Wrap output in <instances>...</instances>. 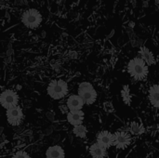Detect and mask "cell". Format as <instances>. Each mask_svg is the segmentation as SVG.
Listing matches in <instances>:
<instances>
[{
    "label": "cell",
    "mask_w": 159,
    "mask_h": 158,
    "mask_svg": "<svg viewBox=\"0 0 159 158\" xmlns=\"http://www.w3.org/2000/svg\"><path fill=\"white\" fill-rule=\"evenodd\" d=\"M129 74L136 80H143L148 75V64L143 58H134L128 64Z\"/></svg>",
    "instance_id": "obj_1"
},
{
    "label": "cell",
    "mask_w": 159,
    "mask_h": 158,
    "mask_svg": "<svg viewBox=\"0 0 159 158\" xmlns=\"http://www.w3.org/2000/svg\"><path fill=\"white\" fill-rule=\"evenodd\" d=\"M68 93V85L61 79L53 80L48 87V94L53 100H61Z\"/></svg>",
    "instance_id": "obj_2"
},
{
    "label": "cell",
    "mask_w": 159,
    "mask_h": 158,
    "mask_svg": "<svg viewBox=\"0 0 159 158\" xmlns=\"http://www.w3.org/2000/svg\"><path fill=\"white\" fill-rule=\"evenodd\" d=\"M21 22L30 29L37 28L42 22V15L35 8L25 10L21 15Z\"/></svg>",
    "instance_id": "obj_3"
},
{
    "label": "cell",
    "mask_w": 159,
    "mask_h": 158,
    "mask_svg": "<svg viewBox=\"0 0 159 158\" xmlns=\"http://www.w3.org/2000/svg\"><path fill=\"white\" fill-rule=\"evenodd\" d=\"M78 95L88 105L93 104L97 99V92L93 86L89 82H83L78 86Z\"/></svg>",
    "instance_id": "obj_4"
},
{
    "label": "cell",
    "mask_w": 159,
    "mask_h": 158,
    "mask_svg": "<svg viewBox=\"0 0 159 158\" xmlns=\"http://www.w3.org/2000/svg\"><path fill=\"white\" fill-rule=\"evenodd\" d=\"M0 102L5 109H9L13 106L18 105L19 96L15 91L11 89L5 90L0 95Z\"/></svg>",
    "instance_id": "obj_5"
},
{
    "label": "cell",
    "mask_w": 159,
    "mask_h": 158,
    "mask_svg": "<svg viewBox=\"0 0 159 158\" xmlns=\"http://www.w3.org/2000/svg\"><path fill=\"white\" fill-rule=\"evenodd\" d=\"M7 120L11 126H19L23 120V113L20 106L16 105L9 109H7L6 113Z\"/></svg>",
    "instance_id": "obj_6"
},
{
    "label": "cell",
    "mask_w": 159,
    "mask_h": 158,
    "mask_svg": "<svg viewBox=\"0 0 159 158\" xmlns=\"http://www.w3.org/2000/svg\"><path fill=\"white\" fill-rule=\"evenodd\" d=\"M131 143V137L126 131H116L114 133V146L117 149H125Z\"/></svg>",
    "instance_id": "obj_7"
},
{
    "label": "cell",
    "mask_w": 159,
    "mask_h": 158,
    "mask_svg": "<svg viewBox=\"0 0 159 158\" xmlns=\"http://www.w3.org/2000/svg\"><path fill=\"white\" fill-rule=\"evenodd\" d=\"M97 142L106 149L114 145V134L107 130L101 131L97 135Z\"/></svg>",
    "instance_id": "obj_8"
},
{
    "label": "cell",
    "mask_w": 159,
    "mask_h": 158,
    "mask_svg": "<svg viewBox=\"0 0 159 158\" xmlns=\"http://www.w3.org/2000/svg\"><path fill=\"white\" fill-rule=\"evenodd\" d=\"M67 121L74 127L81 125L84 121V113L82 110H72L67 114Z\"/></svg>",
    "instance_id": "obj_9"
},
{
    "label": "cell",
    "mask_w": 159,
    "mask_h": 158,
    "mask_svg": "<svg viewBox=\"0 0 159 158\" xmlns=\"http://www.w3.org/2000/svg\"><path fill=\"white\" fill-rule=\"evenodd\" d=\"M84 101L79 95H71L67 100V107L72 110H82L84 106Z\"/></svg>",
    "instance_id": "obj_10"
},
{
    "label": "cell",
    "mask_w": 159,
    "mask_h": 158,
    "mask_svg": "<svg viewBox=\"0 0 159 158\" xmlns=\"http://www.w3.org/2000/svg\"><path fill=\"white\" fill-rule=\"evenodd\" d=\"M89 154L92 158H105L107 156L106 148L100 145L98 142L93 143L89 148Z\"/></svg>",
    "instance_id": "obj_11"
},
{
    "label": "cell",
    "mask_w": 159,
    "mask_h": 158,
    "mask_svg": "<svg viewBox=\"0 0 159 158\" xmlns=\"http://www.w3.org/2000/svg\"><path fill=\"white\" fill-rule=\"evenodd\" d=\"M64 150L60 145H53L48 148L46 152V158H64Z\"/></svg>",
    "instance_id": "obj_12"
},
{
    "label": "cell",
    "mask_w": 159,
    "mask_h": 158,
    "mask_svg": "<svg viewBox=\"0 0 159 158\" xmlns=\"http://www.w3.org/2000/svg\"><path fill=\"white\" fill-rule=\"evenodd\" d=\"M149 101L151 104L156 107L159 108V87L157 85H154L149 89V95H148Z\"/></svg>",
    "instance_id": "obj_13"
},
{
    "label": "cell",
    "mask_w": 159,
    "mask_h": 158,
    "mask_svg": "<svg viewBox=\"0 0 159 158\" xmlns=\"http://www.w3.org/2000/svg\"><path fill=\"white\" fill-rule=\"evenodd\" d=\"M139 53H140V55H141V58H143V59L146 61V63H147L148 65H154V64H156L157 61H156V59H155V56H154V54L152 53V51L149 50L147 47H141Z\"/></svg>",
    "instance_id": "obj_14"
},
{
    "label": "cell",
    "mask_w": 159,
    "mask_h": 158,
    "mask_svg": "<svg viewBox=\"0 0 159 158\" xmlns=\"http://www.w3.org/2000/svg\"><path fill=\"white\" fill-rule=\"evenodd\" d=\"M129 131L133 135H141L144 132V128L138 122H132L129 127Z\"/></svg>",
    "instance_id": "obj_15"
},
{
    "label": "cell",
    "mask_w": 159,
    "mask_h": 158,
    "mask_svg": "<svg viewBox=\"0 0 159 158\" xmlns=\"http://www.w3.org/2000/svg\"><path fill=\"white\" fill-rule=\"evenodd\" d=\"M87 129L85 126H83L82 124L81 125H77V126H75L74 127V129H73V133L78 137V138H81V139H84L86 138L87 136Z\"/></svg>",
    "instance_id": "obj_16"
},
{
    "label": "cell",
    "mask_w": 159,
    "mask_h": 158,
    "mask_svg": "<svg viewBox=\"0 0 159 158\" xmlns=\"http://www.w3.org/2000/svg\"><path fill=\"white\" fill-rule=\"evenodd\" d=\"M123 101L126 104H129L130 103V93H129V88L128 86H125L122 92H121Z\"/></svg>",
    "instance_id": "obj_17"
},
{
    "label": "cell",
    "mask_w": 159,
    "mask_h": 158,
    "mask_svg": "<svg viewBox=\"0 0 159 158\" xmlns=\"http://www.w3.org/2000/svg\"><path fill=\"white\" fill-rule=\"evenodd\" d=\"M12 158H31L30 156L25 152V151H18L17 153L14 154Z\"/></svg>",
    "instance_id": "obj_18"
},
{
    "label": "cell",
    "mask_w": 159,
    "mask_h": 158,
    "mask_svg": "<svg viewBox=\"0 0 159 158\" xmlns=\"http://www.w3.org/2000/svg\"><path fill=\"white\" fill-rule=\"evenodd\" d=\"M103 108H104V110H105L107 113H112V112H114V106H113V104H112L111 102H105V103L103 104Z\"/></svg>",
    "instance_id": "obj_19"
},
{
    "label": "cell",
    "mask_w": 159,
    "mask_h": 158,
    "mask_svg": "<svg viewBox=\"0 0 159 158\" xmlns=\"http://www.w3.org/2000/svg\"><path fill=\"white\" fill-rule=\"evenodd\" d=\"M157 131H158V132H159V124H158V125H157Z\"/></svg>",
    "instance_id": "obj_20"
},
{
    "label": "cell",
    "mask_w": 159,
    "mask_h": 158,
    "mask_svg": "<svg viewBox=\"0 0 159 158\" xmlns=\"http://www.w3.org/2000/svg\"><path fill=\"white\" fill-rule=\"evenodd\" d=\"M158 87H159V83H158Z\"/></svg>",
    "instance_id": "obj_21"
}]
</instances>
